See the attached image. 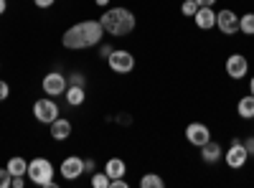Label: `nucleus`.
I'll return each mask as SVG.
<instances>
[{
  "label": "nucleus",
  "mask_w": 254,
  "mask_h": 188,
  "mask_svg": "<svg viewBox=\"0 0 254 188\" xmlns=\"http://www.w3.org/2000/svg\"><path fill=\"white\" fill-rule=\"evenodd\" d=\"M54 176H56V168H54V163H51L49 158H33V160H28V173H26V178H28L31 183H36V186H41V188H54V186H56Z\"/></svg>",
  "instance_id": "f03ea898"
},
{
  "label": "nucleus",
  "mask_w": 254,
  "mask_h": 188,
  "mask_svg": "<svg viewBox=\"0 0 254 188\" xmlns=\"http://www.w3.org/2000/svg\"><path fill=\"white\" fill-rule=\"evenodd\" d=\"M249 94H252V97H254V76H252V79H249Z\"/></svg>",
  "instance_id": "e433bc0d"
},
{
  "label": "nucleus",
  "mask_w": 254,
  "mask_h": 188,
  "mask_svg": "<svg viewBox=\"0 0 254 188\" xmlns=\"http://www.w3.org/2000/svg\"><path fill=\"white\" fill-rule=\"evenodd\" d=\"M112 49H115V46H110V44H102V46H99V56H102V59H107V56L112 54Z\"/></svg>",
  "instance_id": "7c9ffc66"
},
{
  "label": "nucleus",
  "mask_w": 254,
  "mask_h": 188,
  "mask_svg": "<svg viewBox=\"0 0 254 188\" xmlns=\"http://www.w3.org/2000/svg\"><path fill=\"white\" fill-rule=\"evenodd\" d=\"M224 160H226V165H229L231 171H239V168H244V165H247V160H249V150L244 148V142H242L239 137L231 140L229 150H224Z\"/></svg>",
  "instance_id": "0eeeda50"
},
{
  "label": "nucleus",
  "mask_w": 254,
  "mask_h": 188,
  "mask_svg": "<svg viewBox=\"0 0 254 188\" xmlns=\"http://www.w3.org/2000/svg\"><path fill=\"white\" fill-rule=\"evenodd\" d=\"M8 97H10V84L5 79H0V102H5Z\"/></svg>",
  "instance_id": "a878e982"
},
{
  "label": "nucleus",
  "mask_w": 254,
  "mask_h": 188,
  "mask_svg": "<svg viewBox=\"0 0 254 188\" xmlns=\"http://www.w3.org/2000/svg\"><path fill=\"white\" fill-rule=\"evenodd\" d=\"M89 183H92V188H110V176L104 173V171H99V173L94 171Z\"/></svg>",
  "instance_id": "4be33fe9"
},
{
  "label": "nucleus",
  "mask_w": 254,
  "mask_h": 188,
  "mask_svg": "<svg viewBox=\"0 0 254 188\" xmlns=\"http://www.w3.org/2000/svg\"><path fill=\"white\" fill-rule=\"evenodd\" d=\"M59 173L64 181H76L84 176V158L79 155H69V158H64L61 165H59Z\"/></svg>",
  "instance_id": "1a4fd4ad"
},
{
  "label": "nucleus",
  "mask_w": 254,
  "mask_h": 188,
  "mask_svg": "<svg viewBox=\"0 0 254 188\" xmlns=\"http://www.w3.org/2000/svg\"><path fill=\"white\" fill-rule=\"evenodd\" d=\"M196 10H198V3H196V0H183V3H181V13H183L186 18H193Z\"/></svg>",
  "instance_id": "5701e85b"
},
{
  "label": "nucleus",
  "mask_w": 254,
  "mask_h": 188,
  "mask_svg": "<svg viewBox=\"0 0 254 188\" xmlns=\"http://www.w3.org/2000/svg\"><path fill=\"white\" fill-rule=\"evenodd\" d=\"M66 81H69V84H76V87H87V74L71 71V74H66Z\"/></svg>",
  "instance_id": "b1692460"
},
{
  "label": "nucleus",
  "mask_w": 254,
  "mask_h": 188,
  "mask_svg": "<svg viewBox=\"0 0 254 188\" xmlns=\"http://www.w3.org/2000/svg\"><path fill=\"white\" fill-rule=\"evenodd\" d=\"M33 117L41 122V125H51L56 117H61V110L54 97H41L33 102Z\"/></svg>",
  "instance_id": "7ed1b4c3"
},
{
  "label": "nucleus",
  "mask_w": 254,
  "mask_h": 188,
  "mask_svg": "<svg viewBox=\"0 0 254 188\" xmlns=\"http://www.w3.org/2000/svg\"><path fill=\"white\" fill-rule=\"evenodd\" d=\"M216 28L224 33V36H234L239 33V15L231 10V8H224L216 13Z\"/></svg>",
  "instance_id": "9d476101"
},
{
  "label": "nucleus",
  "mask_w": 254,
  "mask_h": 188,
  "mask_svg": "<svg viewBox=\"0 0 254 188\" xmlns=\"http://www.w3.org/2000/svg\"><path fill=\"white\" fill-rule=\"evenodd\" d=\"M61 46L69 49V51H84V49H87V44H84V38H81V33H79L76 26L66 28V33L61 36Z\"/></svg>",
  "instance_id": "ddd939ff"
},
{
  "label": "nucleus",
  "mask_w": 254,
  "mask_h": 188,
  "mask_svg": "<svg viewBox=\"0 0 254 188\" xmlns=\"http://www.w3.org/2000/svg\"><path fill=\"white\" fill-rule=\"evenodd\" d=\"M5 168L10 171V176H26V173H28V160L20 158V155H13V158L8 160Z\"/></svg>",
  "instance_id": "6ab92c4d"
},
{
  "label": "nucleus",
  "mask_w": 254,
  "mask_h": 188,
  "mask_svg": "<svg viewBox=\"0 0 254 188\" xmlns=\"http://www.w3.org/2000/svg\"><path fill=\"white\" fill-rule=\"evenodd\" d=\"M99 23L104 28V33L112 38H125L130 36L137 26V18L130 8H104V13L99 15Z\"/></svg>",
  "instance_id": "f257e3e1"
},
{
  "label": "nucleus",
  "mask_w": 254,
  "mask_h": 188,
  "mask_svg": "<svg viewBox=\"0 0 254 188\" xmlns=\"http://www.w3.org/2000/svg\"><path fill=\"white\" fill-rule=\"evenodd\" d=\"M23 186H26V176H13L10 188H23Z\"/></svg>",
  "instance_id": "c756f323"
},
{
  "label": "nucleus",
  "mask_w": 254,
  "mask_h": 188,
  "mask_svg": "<svg viewBox=\"0 0 254 188\" xmlns=\"http://www.w3.org/2000/svg\"><path fill=\"white\" fill-rule=\"evenodd\" d=\"M224 69H226L229 79L239 81V79H244L249 74V59L244 54H229L226 61H224Z\"/></svg>",
  "instance_id": "6e6552de"
},
{
  "label": "nucleus",
  "mask_w": 254,
  "mask_h": 188,
  "mask_svg": "<svg viewBox=\"0 0 254 188\" xmlns=\"http://www.w3.org/2000/svg\"><path fill=\"white\" fill-rule=\"evenodd\" d=\"M163 186H165V181L158 173H145L140 178V188H163Z\"/></svg>",
  "instance_id": "aec40b11"
},
{
  "label": "nucleus",
  "mask_w": 254,
  "mask_h": 188,
  "mask_svg": "<svg viewBox=\"0 0 254 188\" xmlns=\"http://www.w3.org/2000/svg\"><path fill=\"white\" fill-rule=\"evenodd\" d=\"M198 8H214L216 5V0H196Z\"/></svg>",
  "instance_id": "473e14b6"
},
{
  "label": "nucleus",
  "mask_w": 254,
  "mask_h": 188,
  "mask_svg": "<svg viewBox=\"0 0 254 188\" xmlns=\"http://www.w3.org/2000/svg\"><path fill=\"white\" fill-rule=\"evenodd\" d=\"M107 66L115 74H130L135 69V56L127 49H112V54L107 56Z\"/></svg>",
  "instance_id": "423d86ee"
},
{
  "label": "nucleus",
  "mask_w": 254,
  "mask_h": 188,
  "mask_svg": "<svg viewBox=\"0 0 254 188\" xmlns=\"http://www.w3.org/2000/svg\"><path fill=\"white\" fill-rule=\"evenodd\" d=\"M237 115H239L242 120H254V97H252V94H247V97L239 99Z\"/></svg>",
  "instance_id": "a211bd4d"
},
{
  "label": "nucleus",
  "mask_w": 254,
  "mask_h": 188,
  "mask_svg": "<svg viewBox=\"0 0 254 188\" xmlns=\"http://www.w3.org/2000/svg\"><path fill=\"white\" fill-rule=\"evenodd\" d=\"M64 97H66V104H69V107H81V104L87 102V87L69 84L66 92H64Z\"/></svg>",
  "instance_id": "dca6fc26"
},
{
  "label": "nucleus",
  "mask_w": 254,
  "mask_h": 188,
  "mask_svg": "<svg viewBox=\"0 0 254 188\" xmlns=\"http://www.w3.org/2000/svg\"><path fill=\"white\" fill-rule=\"evenodd\" d=\"M94 168H97L94 158H87V160H84V173H94Z\"/></svg>",
  "instance_id": "c85d7f7f"
},
{
  "label": "nucleus",
  "mask_w": 254,
  "mask_h": 188,
  "mask_svg": "<svg viewBox=\"0 0 254 188\" xmlns=\"http://www.w3.org/2000/svg\"><path fill=\"white\" fill-rule=\"evenodd\" d=\"M110 188H130V181H127V176L125 178H115V181H110Z\"/></svg>",
  "instance_id": "bb28decb"
},
{
  "label": "nucleus",
  "mask_w": 254,
  "mask_h": 188,
  "mask_svg": "<svg viewBox=\"0 0 254 188\" xmlns=\"http://www.w3.org/2000/svg\"><path fill=\"white\" fill-rule=\"evenodd\" d=\"M5 10H8V0H0V15H5Z\"/></svg>",
  "instance_id": "f704fd0d"
},
{
  "label": "nucleus",
  "mask_w": 254,
  "mask_h": 188,
  "mask_svg": "<svg viewBox=\"0 0 254 188\" xmlns=\"http://www.w3.org/2000/svg\"><path fill=\"white\" fill-rule=\"evenodd\" d=\"M239 33H244V36H254V13H244V15H239Z\"/></svg>",
  "instance_id": "412c9836"
},
{
  "label": "nucleus",
  "mask_w": 254,
  "mask_h": 188,
  "mask_svg": "<svg viewBox=\"0 0 254 188\" xmlns=\"http://www.w3.org/2000/svg\"><path fill=\"white\" fill-rule=\"evenodd\" d=\"M66 87H69L66 74H61L59 69L49 71L44 79H41V89H44V94H46V97H54V99H56V97H64Z\"/></svg>",
  "instance_id": "39448f33"
},
{
  "label": "nucleus",
  "mask_w": 254,
  "mask_h": 188,
  "mask_svg": "<svg viewBox=\"0 0 254 188\" xmlns=\"http://www.w3.org/2000/svg\"><path fill=\"white\" fill-rule=\"evenodd\" d=\"M117 120H120V122H122V125H130V122H132V120H130V115H120V117H117Z\"/></svg>",
  "instance_id": "c9c22d12"
},
{
  "label": "nucleus",
  "mask_w": 254,
  "mask_h": 188,
  "mask_svg": "<svg viewBox=\"0 0 254 188\" xmlns=\"http://www.w3.org/2000/svg\"><path fill=\"white\" fill-rule=\"evenodd\" d=\"M104 173L110 176V181L125 178V176H127V163H125L122 158H110L107 163H104Z\"/></svg>",
  "instance_id": "f3484780"
},
{
  "label": "nucleus",
  "mask_w": 254,
  "mask_h": 188,
  "mask_svg": "<svg viewBox=\"0 0 254 188\" xmlns=\"http://www.w3.org/2000/svg\"><path fill=\"white\" fill-rule=\"evenodd\" d=\"M10 183H13L10 171L8 168H0V188H10Z\"/></svg>",
  "instance_id": "393cba45"
},
{
  "label": "nucleus",
  "mask_w": 254,
  "mask_h": 188,
  "mask_svg": "<svg viewBox=\"0 0 254 188\" xmlns=\"http://www.w3.org/2000/svg\"><path fill=\"white\" fill-rule=\"evenodd\" d=\"M49 127H51V130H49V132H51V137H54V140H59V142L71 137V122H69L66 117H56V120L49 125Z\"/></svg>",
  "instance_id": "2eb2a0df"
},
{
  "label": "nucleus",
  "mask_w": 254,
  "mask_h": 188,
  "mask_svg": "<svg viewBox=\"0 0 254 188\" xmlns=\"http://www.w3.org/2000/svg\"><path fill=\"white\" fill-rule=\"evenodd\" d=\"M110 3H112V0H94L97 8H110Z\"/></svg>",
  "instance_id": "72a5a7b5"
},
{
  "label": "nucleus",
  "mask_w": 254,
  "mask_h": 188,
  "mask_svg": "<svg viewBox=\"0 0 254 188\" xmlns=\"http://www.w3.org/2000/svg\"><path fill=\"white\" fill-rule=\"evenodd\" d=\"M54 3H56V0H33V5H36V8H41V10L54 8Z\"/></svg>",
  "instance_id": "cd10ccee"
},
{
  "label": "nucleus",
  "mask_w": 254,
  "mask_h": 188,
  "mask_svg": "<svg viewBox=\"0 0 254 188\" xmlns=\"http://www.w3.org/2000/svg\"><path fill=\"white\" fill-rule=\"evenodd\" d=\"M193 23L198 31H211L216 28V10L214 8H198L193 15Z\"/></svg>",
  "instance_id": "f8f14e48"
},
{
  "label": "nucleus",
  "mask_w": 254,
  "mask_h": 188,
  "mask_svg": "<svg viewBox=\"0 0 254 188\" xmlns=\"http://www.w3.org/2000/svg\"><path fill=\"white\" fill-rule=\"evenodd\" d=\"M224 158V148L216 142V140H208L206 145H201V160L208 163V165H214Z\"/></svg>",
  "instance_id": "4468645a"
},
{
  "label": "nucleus",
  "mask_w": 254,
  "mask_h": 188,
  "mask_svg": "<svg viewBox=\"0 0 254 188\" xmlns=\"http://www.w3.org/2000/svg\"><path fill=\"white\" fill-rule=\"evenodd\" d=\"M76 28H79L81 38H84V44H87V49H89V46H99V44H102V38H104V28H102V23H99V18L79 20Z\"/></svg>",
  "instance_id": "20e7f679"
},
{
  "label": "nucleus",
  "mask_w": 254,
  "mask_h": 188,
  "mask_svg": "<svg viewBox=\"0 0 254 188\" xmlns=\"http://www.w3.org/2000/svg\"><path fill=\"white\" fill-rule=\"evenodd\" d=\"M244 148H247V150H249V155H254V135H252V137H247V140H244Z\"/></svg>",
  "instance_id": "2f4dec72"
},
{
  "label": "nucleus",
  "mask_w": 254,
  "mask_h": 188,
  "mask_svg": "<svg viewBox=\"0 0 254 188\" xmlns=\"http://www.w3.org/2000/svg\"><path fill=\"white\" fill-rule=\"evenodd\" d=\"M186 140L193 145V148H201V145H206V142L211 140L208 125H203V122H188V127H186Z\"/></svg>",
  "instance_id": "9b49d317"
}]
</instances>
